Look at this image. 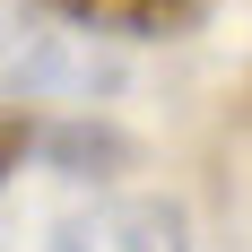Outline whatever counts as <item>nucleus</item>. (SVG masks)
Masks as SVG:
<instances>
[{
    "label": "nucleus",
    "mask_w": 252,
    "mask_h": 252,
    "mask_svg": "<svg viewBox=\"0 0 252 252\" xmlns=\"http://www.w3.org/2000/svg\"><path fill=\"white\" fill-rule=\"evenodd\" d=\"M44 252H191V218L157 191H113V200L70 209Z\"/></svg>",
    "instance_id": "f257e3e1"
},
{
    "label": "nucleus",
    "mask_w": 252,
    "mask_h": 252,
    "mask_svg": "<svg viewBox=\"0 0 252 252\" xmlns=\"http://www.w3.org/2000/svg\"><path fill=\"white\" fill-rule=\"evenodd\" d=\"M9 157H44L52 174H122L139 148L113 122H96V113H70V122H18L9 130Z\"/></svg>",
    "instance_id": "f03ea898"
},
{
    "label": "nucleus",
    "mask_w": 252,
    "mask_h": 252,
    "mask_svg": "<svg viewBox=\"0 0 252 252\" xmlns=\"http://www.w3.org/2000/svg\"><path fill=\"white\" fill-rule=\"evenodd\" d=\"M35 9L78 35H183V26H200L209 0H35Z\"/></svg>",
    "instance_id": "7ed1b4c3"
},
{
    "label": "nucleus",
    "mask_w": 252,
    "mask_h": 252,
    "mask_svg": "<svg viewBox=\"0 0 252 252\" xmlns=\"http://www.w3.org/2000/svg\"><path fill=\"white\" fill-rule=\"evenodd\" d=\"M44 78H52V61H26V87H44ZM61 78H78V87H96V61H61Z\"/></svg>",
    "instance_id": "20e7f679"
}]
</instances>
